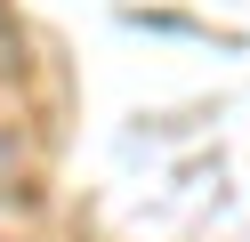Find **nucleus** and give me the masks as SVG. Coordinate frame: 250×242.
<instances>
[{
	"label": "nucleus",
	"mask_w": 250,
	"mask_h": 242,
	"mask_svg": "<svg viewBox=\"0 0 250 242\" xmlns=\"http://www.w3.org/2000/svg\"><path fill=\"white\" fill-rule=\"evenodd\" d=\"M0 48H8V0H0Z\"/></svg>",
	"instance_id": "nucleus-1"
}]
</instances>
